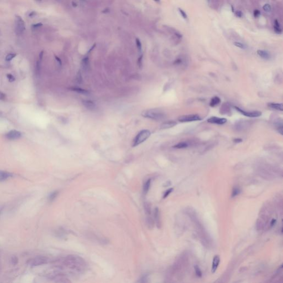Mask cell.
Here are the masks:
<instances>
[{
	"label": "cell",
	"instance_id": "6da1fadb",
	"mask_svg": "<svg viewBox=\"0 0 283 283\" xmlns=\"http://www.w3.org/2000/svg\"><path fill=\"white\" fill-rule=\"evenodd\" d=\"M62 267L69 269L71 272L82 273L86 267V263L81 257L77 256L70 255L66 257L62 261Z\"/></svg>",
	"mask_w": 283,
	"mask_h": 283
},
{
	"label": "cell",
	"instance_id": "7a4b0ae2",
	"mask_svg": "<svg viewBox=\"0 0 283 283\" xmlns=\"http://www.w3.org/2000/svg\"><path fill=\"white\" fill-rule=\"evenodd\" d=\"M145 118H148L154 120H161L165 117V113L157 109H152L144 111L142 113Z\"/></svg>",
	"mask_w": 283,
	"mask_h": 283
},
{
	"label": "cell",
	"instance_id": "3957f363",
	"mask_svg": "<svg viewBox=\"0 0 283 283\" xmlns=\"http://www.w3.org/2000/svg\"><path fill=\"white\" fill-rule=\"evenodd\" d=\"M151 132L147 129L142 130L136 136L133 142V147H136L138 145L145 141L151 136Z\"/></svg>",
	"mask_w": 283,
	"mask_h": 283
},
{
	"label": "cell",
	"instance_id": "277c9868",
	"mask_svg": "<svg viewBox=\"0 0 283 283\" xmlns=\"http://www.w3.org/2000/svg\"><path fill=\"white\" fill-rule=\"evenodd\" d=\"M48 261L49 259L46 257L38 256L28 260L27 263L29 266L34 267L46 264L48 263Z\"/></svg>",
	"mask_w": 283,
	"mask_h": 283
},
{
	"label": "cell",
	"instance_id": "5b68a950",
	"mask_svg": "<svg viewBox=\"0 0 283 283\" xmlns=\"http://www.w3.org/2000/svg\"><path fill=\"white\" fill-rule=\"evenodd\" d=\"M14 26L15 32L17 35L20 36L24 33L25 30V22L20 16H16Z\"/></svg>",
	"mask_w": 283,
	"mask_h": 283
},
{
	"label": "cell",
	"instance_id": "8992f818",
	"mask_svg": "<svg viewBox=\"0 0 283 283\" xmlns=\"http://www.w3.org/2000/svg\"><path fill=\"white\" fill-rule=\"evenodd\" d=\"M201 120V117L198 114H188V115H183L179 117L178 121L181 122H189L192 121H196Z\"/></svg>",
	"mask_w": 283,
	"mask_h": 283
},
{
	"label": "cell",
	"instance_id": "52a82bcc",
	"mask_svg": "<svg viewBox=\"0 0 283 283\" xmlns=\"http://www.w3.org/2000/svg\"><path fill=\"white\" fill-rule=\"evenodd\" d=\"M234 109H236L238 112H239L243 115L248 117H258L262 115V112L260 111H246L241 109V108L234 106Z\"/></svg>",
	"mask_w": 283,
	"mask_h": 283
},
{
	"label": "cell",
	"instance_id": "ba28073f",
	"mask_svg": "<svg viewBox=\"0 0 283 283\" xmlns=\"http://www.w3.org/2000/svg\"><path fill=\"white\" fill-rule=\"evenodd\" d=\"M21 136H22L21 132L15 129L11 130V131H9L6 135V138H7L9 140L17 139L21 138Z\"/></svg>",
	"mask_w": 283,
	"mask_h": 283
},
{
	"label": "cell",
	"instance_id": "9c48e42d",
	"mask_svg": "<svg viewBox=\"0 0 283 283\" xmlns=\"http://www.w3.org/2000/svg\"><path fill=\"white\" fill-rule=\"evenodd\" d=\"M227 120L226 118H218L217 117H211L210 118L207 120V122L210 123H214V124H217V125H223L227 122Z\"/></svg>",
	"mask_w": 283,
	"mask_h": 283
},
{
	"label": "cell",
	"instance_id": "30bf717a",
	"mask_svg": "<svg viewBox=\"0 0 283 283\" xmlns=\"http://www.w3.org/2000/svg\"><path fill=\"white\" fill-rule=\"evenodd\" d=\"M12 173L7 171L0 170V182H3L13 176Z\"/></svg>",
	"mask_w": 283,
	"mask_h": 283
},
{
	"label": "cell",
	"instance_id": "8fae6325",
	"mask_svg": "<svg viewBox=\"0 0 283 283\" xmlns=\"http://www.w3.org/2000/svg\"><path fill=\"white\" fill-rule=\"evenodd\" d=\"M177 125V123L174 121H168L164 123H163L160 126V129H168L172 128Z\"/></svg>",
	"mask_w": 283,
	"mask_h": 283
},
{
	"label": "cell",
	"instance_id": "7c38bea8",
	"mask_svg": "<svg viewBox=\"0 0 283 283\" xmlns=\"http://www.w3.org/2000/svg\"><path fill=\"white\" fill-rule=\"evenodd\" d=\"M220 263V258L219 256H215L213 259V262L212 264V268H211V272L212 273H214L216 270L217 269L219 264Z\"/></svg>",
	"mask_w": 283,
	"mask_h": 283
},
{
	"label": "cell",
	"instance_id": "4fadbf2b",
	"mask_svg": "<svg viewBox=\"0 0 283 283\" xmlns=\"http://www.w3.org/2000/svg\"><path fill=\"white\" fill-rule=\"evenodd\" d=\"M82 102L83 103L84 106L87 109L93 110L95 108V104L93 101L83 100Z\"/></svg>",
	"mask_w": 283,
	"mask_h": 283
},
{
	"label": "cell",
	"instance_id": "5bb4252c",
	"mask_svg": "<svg viewBox=\"0 0 283 283\" xmlns=\"http://www.w3.org/2000/svg\"><path fill=\"white\" fill-rule=\"evenodd\" d=\"M268 107L272 108V109L276 110H278L280 111H282L283 110V106H282V103H279L271 102V103H269L268 104Z\"/></svg>",
	"mask_w": 283,
	"mask_h": 283
},
{
	"label": "cell",
	"instance_id": "9a60e30c",
	"mask_svg": "<svg viewBox=\"0 0 283 283\" xmlns=\"http://www.w3.org/2000/svg\"><path fill=\"white\" fill-rule=\"evenodd\" d=\"M257 54H258L259 56L261 57L262 58L265 59V60H269L271 58V55L269 54L268 52H267L266 51L263 50H258L257 51Z\"/></svg>",
	"mask_w": 283,
	"mask_h": 283
},
{
	"label": "cell",
	"instance_id": "2e32d148",
	"mask_svg": "<svg viewBox=\"0 0 283 283\" xmlns=\"http://www.w3.org/2000/svg\"><path fill=\"white\" fill-rule=\"evenodd\" d=\"M154 218H155V222H156L157 227L159 228V227L161 225L160 213H159V209L157 207L155 208L154 211Z\"/></svg>",
	"mask_w": 283,
	"mask_h": 283
},
{
	"label": "cell",
	"instance_id": "e0dca14e",
	"mask_svg": "<svg viewBox=\"0 0 283 283\" xmlns=\"http://www.w3.org/2000/svg\"><path fill=\"white\" fill-rule=\"evenodd\" d=\"M220 112L222 114H227L230 112V107L227 103H224L221 107Z\"/></svg>",
	"mask_w": 283,
	"mask_h": 283
},
{
	"label": "cell",
	"instance_id": "ac0fdd59",
	"mask_svg": "<svg viewBox=\"0 0 283 283\" xmlns=\"http://www.w3.org/2000/svg\"><path fill=\"white\" fill-rule=\"evenodd\" d=\"M221 102V99L217 96H215L213 97L211 100L210 103V105L211 107H215Z\"/></svg>",
	"mask_w": 283,
	"mask_h": 283
},
{
	"label": "cell",
	"instance_id": "d6986e66",
	"mask_svg": "<svg viewBox=\"0 0 283 283\" xmlns=\"http://www.w3.org/2000/svg\"><path fill=\"white\" fill-rule=\"evenodd\" d=\"M146 224H147V226L149 229L152 230V228H153L154 221L153 220V218L149 216H148L147 219H146Z\"/></svg>",
	"mask_w": 283,
	"mask_h": 283
},
{
	"label": "cell",
	"instance_id": "ffe728a7",
	"mask_svg": "<svg viewBox=\"0 0 283 283\" xmlns=\"http://www.w3.org/2000/svg\"><path fill=\"white\" fill-rule=\"evenodd\" d=\"M189 147V143L186 142H182L173 146V148L176 149H183Z\"/></svg>",
	"mask_w": 283,
	"mask_h": 283
},
{
	"label": "cell",
	"instance_id": "44dd1931",
	"mask_svg": "<svg viewBox=\"0 0 283 283\" xmlns=\"http://www.w3.org/2000/svg\"><path fill=\"white\" fill-rule=\"evenodd\" d=\"M144 208L145 214L148 216H149L151 214L152 212V208H151V203L148 202H144Z\"/></svg>",
	"mask_w": 283,
	"mask_h": 283
},
{
	"label": "cell",
	"instance_id": "7402d4cb",
	"mask_svg": "<svg viewBox=\"0 0 283 283\" xmlns=\"http://www.w3.org/2000/svg\"><path fill=\"white\" fill-rule=\"evenodd\" d=\"M71 90L72 91H74L75 92H76V93H78L79 94H83V95H87L89 94L88 91L87 90H84V89H82L81 88H78V87H72L71 88Z\"/></svg>",
	"mask_w": 283,
	"mask_h": 283
},
{
	"label": "cell",
	"instance_id": "603a6c76",
	"mask_svg": "<svg viewBox=\"0 0 283 283\" xmlns=\"http://www.w3.org/2000/svg\"><path fill=\"white\" fill-rule=\"evenodd\" d=\"M151 179H149L147 181V182H146V183H145V184L144 185L143 193H144V195L147 194V192H148L149 188H150V186H151Z\"/></svg>",
	"mask_w": 283,
	"mask_h": 283
},
{
	"label": "cell",
	"instance_id": "cb8c5ba5",
	"mask_svg": "<svg viewBox=\"0 0 283 283\" xmlns=\"http://www.w3.org/2000/svg\"><path fill=\"white\" fill-rule=\"evenodd\" d=\"M58 193H59L58 191H54V192L51 193L48 196V200H49V201H50V202L54 201V200L56 199L57 196L58 195Z\"/></svg>",
	"mask_w": 283,
	"mask_h": 283
},
{
	"label": "cell",
	"instance_id": "d4e9b609",
	"mask_svg": "<svg viewBox=\"0 0 283 283\" xmlns=\"http://www.w3.org/2000/svg\"><path fill=\"white\" fill-rule=\"evenodd\" d=\"M247 126H248L247 123H246L245 122H242L237 123L235 127L237 128V129L241 130V129H243V127H247Z\"/></svg>",
	"mask_w": 283,
	"mask_h": 283
},
{
	"label": "cell",
	"instance_id": "484cf974",
	"mask_svg": "<svg viewBox=\"0 0 283 283\" xmlns=\"http://www.w3.org/2000/svg\"><path fill=\"white\" fill-rule=\"evenodd\" d=\"M10 262L12 265H16L18 263V259L16 256H12L10 258Z\"/></svg>",
	"mask_w": 283,
	"mask_h": 283
},
{
	"label": "cell",
	"instance_id": "4316f807",
	"mask_svg": "<svg viewBox=\"0 0 283 283\" xmlns=\"http://www.w3.org/2000/svg\"><path fill=\"white\" fill-rule=\"evenodd\" d=\"M234 45L235 46H236L238 48H241L242 49H245L247 48V46L245 45V44H244L240 42H234Z\"/></svg>",
	"mask_w": 283,
	"mask_h": 283
},
{
	"label": "cell",
	"instance_id": "83f0119b",
	"mask_svg": "<svg viewBox=\"0 0 283 283\" xmlns=\"http://www.w3.org/2000/svg\"><path fill=\"white\" fill-rule=\"evenodd\" d=\"M16 56V54L14 53H9L6 56L5 59L6 61H8V62L11 61V60L13 59Z\"/></svg>",
	"mask_w": 283,
	"mask_h": 283
},
{
	"label": "cell",
	"instance_id": "f1b7e54d",
	"mask_svg": "<svg viewBox=\"0 0 283 283\" xmlns=\"http://www.w3.org/2000/svg\"><path fill=\"white\" fill-rule=\"evenodd\" d=\"M88 59L87 57L82 60V66L85 69H87L88 66Z\"/></svg>",
	"mask_w": 283,
	"mask_h": 283
},
{
	"label": "cell",
	"instance_id": "f546056e",
	"mask_svg": "<svg viewBox=\"0 0 283 283\" xmlns=\"http://www.w3.org/2000/svg\"><path fill=\"white\" fill-rule=\"evenodd\" d=\"M136 46L137 47L138 50H139V52H141L142 51V43L141 40H140V39H138V38H136Z\"/></svg>",
	"mask_w": 283,
	"mask_h": 283
},
{
	"label": "cell",
	"instance_id": "4dcf8cb0",
	"mask_svg": "<svg viewBox=\"0 0 283 283\" xmlns=\"http://www.w3.org/2000/svg\"><path fill=\"white\" fill-rule=\"evenodd\" d=\"M195 273H196V275L199 276V277H201V276H202V273H201V271H200V268H199V266L198 265H195Z\"/></svg>",
	"mask_w": 283,
	"mask_h": 283
},
{
	"label": "cell",
	"instance_id": "1f68e13d",
	"mask_svg": "<svg viewBox=\"0 0 283 283\" xmlns=\"http://www.w3.org/2000/svg\"><path fill=\"white\" fill-rule=\"evenodd\" d=\"M263 10L266 12H270L271 11V6H270V5L269 4H265L263 6Z\"/></svg>",
	"mask_w": 283,
	"mask_h": 283
},
{
	"label": "cell",
	"instance_id": "d6a6232c",
	"mask_svg": "<svg viewBox=\"0 0 283 283\" xmlns=\"http://www.w3.org/2000/svg\"><path fill=\"white\" fill-rule=\"evenodd\" d=\"M179 11L180 12V14L182 15V16L184 18V19H186L187 18V16L186 14V13L184 12L183 9H182L181 8H179Z\"/></svg>",
	"mask_w": 283,
	"mask_h": 283
},
{
	"label": "cell",
	"instance_id": "836d02e7",
	"mask_svg": "<svg viewBox=\"0 0 283 283\" xmlns=\"http://www.w3.org/2000/svg\"><path fill=\"white\" fill-rule=\"evenodd\" d=\"M173 188H171V189H168V190L167 191L165 192V193H164V196H163V198H164V199L166 198L167 196H169V194H170V193H171V192H172V191H173Z\"/></svg>",
	"mask_w": 283,
	"mask_h": 283
},
{
	"label": "cell",
	"instance_id": "e575fe53",
	"mask_svg": "<svg viewBox=\"0 0 283 283\" xmlns=\"http://www.w3.org/2000/svg\"><path fill=\"white\" fill-rule=\"evenodd\" d=\"M240 190L237 189V188H235L233 190V192H232V196L234 197V196H236V195H238L240 193Z\"/></svg>",
	"mask_w": 283,
	"mask_h": 283
},
{
	"label": "cell",
	"instance_id": "d590c367",
	"mask_svg": "<svg viewBox=\"0 0 283 283\" xmlns=\"http://www.w3.org/2000/svg\"><path fill=\"white\" fill-rule=\"evenodd\" d=\"M182 63H183V60L181 58H178L176 60H175V61L174 62V64L176 65H181Z\"/></svg>",
	"mask_w": 283,
	"mask_h": 283
},
{
	"label": "cell",
	"instance_id": "8d00e7d4",
	"mask_svg": "<svg viewBox=\"0 0 283 283\" xmlns=\"http://www.w3.org/2000/svg\"><path fill=\"white\" fill-rule=\"evenodd\" d=\"M274 31L275 32H276V33H278V34H280V33H281V32H282V30H281V29L280 28V27H276V26H275V25H274Z\"/></svg>",
	"mask_w": 283,
	"mask_h": 283
},
{
	"label": "cell",
	"instance_id": "74e56055",
	"mask_svg": "<svg viewBox=\"0 0 283 283\" xmlns=\"http://www.w3.org/2000/svg\"><path fill=\"white\" fill-rule=\"evenodd\" d=\"M7 78L8 79V80L9 82H13L15 80V78L11 74H7Z\"/></svg>",
	"mask_w": 283,
	"mask_h": 283
},
{
	"label": "cell",
	"instance_id": "f35d334b",
	"mask_svg": "<svg viewBox=\"0 0 283 283\" xmlns=\"http://www.w3.org/2000/svg\"><path fill=\"white\" fill-rule=\"evenodd\" d=\"M42 25H43L42 23H36V24H33L32 25V28H34V29H37V28H38L40 27L41 26H42Z\"/></svg>",
	"mask_w": 283,
	"mask_h": 283
},
{
	"label": "cell",
	"instance_id": "ab89813d",
	"mask_svg": "<svg viewBox=\"0 0 283 283\" xmlns=\"http://www.w3.org/2000/svg\"><path fill=\"white\" fill-rule=\"evenodd\" d=\"M253 14H254V16L255 17H258L260 14V12L259 10H258V9H256V10L254 11Z\"/></svg>",
	"mask_w": 283,
	"mask_h": 283
},
{
	"label": "cell",
	"instance_id": "60d3db41",
	"mask_svg": "<svg viewBox=\"0 0 283 283\" xmlns=\"http://www.w3.org/2000/svg\"><path fill=\"white\" fill-rule=\"evenodd\" d=\"M235 14H236L237 16L239 18H241L243 16V13L241 11H237L236 12H235Z\"/></svg>",
	"mask_w": 283,
	"mask_h": 283
},
{
	"label": "cell",
	"instance_id": "b9f144b4",
	"mask_svg": "<svg viewBox=\"0 0 283 283\" xmlns=\"http://www.w3.org/2000/svg\"><path fill=\"white\" fill-rule=\"evenodd\" d=\"M233 142L236 143H239L242 142V139L241 138H235L233 139Z\"/></svg>",
	"mask_w": 283,
	"mask_h": 283
},
{
	"label": "cell",
	"instance_id": "7bdbcfd3",
	"mask_svg": "<svg viewBox=\"0 0 283 283\" xmlns=\"http://www.w3.org/2000/svg\"><path fill=\"white\" fill-rule=\"evenodd\" d=\"M55 59H56V60L57 61V62L59 64L61 65H62V61H61V60H60V59L59 58H58V56H55Z\"/></svg>",
	"mask_w": 283,
	"mask_h": 283
},
{
	"label": "cell",
	"instance_id": "ee69618b",
	"mask_svg": "<svg viewBox=\"0 0 283 283\" xmlns=\"http://www.w3.org/2000/svg\"><path fill=\"white\" fill-rule=\"evenodd\" d=\"M142 59H143V55H141V56L139 57V59H138V65L139 66L142 65Z\"/></svg>",
	"mask_w": 283,
	"mask_h": 283
},
{
	"label": "cell",
	"instance_id": "f6af8a7d",
	"mask_svg": "<svg viewBox=\"0 0 283 283\" xmlns=\"http://www.w3.org/2000/svg\"><path fill=\"white\" fill-rule=\"evenodd\" d=\"M5 98V95L1 93V92H0V99L4 100Z\"/></svg>",
	"mask_w": 283,
	"mask_h": 283
},
{
	"label": "cell",
	"instance_id": "bcb514c9",
	"mask_svg": "<svg viewBox=\"0 0 283 283\" xmlns=\"http://www.w3.org/2000/svg\"><path fill=\"white\" fill-rule=\"evenodd\" d=\"M274 23H275V25H274L275 26L278 27H280V24H279V22H278V21L277 20H275L274 21Z\"/></svg>",
	"mask_w": 283,
	"mask_h": 283
},
{
	"label": "cell",
	"instance_id": "7dc6e473",
	"mask_svg": "<svg viewBox=\"0 0 283 283\" xmlns=\"http://www.w3.org/2000/svg\"><path fill=\"white\" fill-rule=\"evenodd\" d=\"M275 222H276V220H275V219H273L272 221L271 222V226H274V224H275Z\"/></svg>",
	"mask_w": 283,
	"mask_h": 283
},
{
	"label": "cell",
	"instance_id": "c3c4849f",
	"mask_svg": "<svg viewBox=\"0 0 283 283\" xmlns=\"http://www.w3.org/2000/svg\"><path fill=\"white\" fill-rule=\"evenodd\" d=\"M109 11H110V9H108V8H106V9H105V10L103 11V12L105 13H108Z\"/></svg>",
	"mask_w": 283,
	"mask_h": 283
},
{
	"label": "cell",
	"instance_id": "681fc988",
	"mask_svg": "<svg viewBox=\"0 0 283 283\" xmlns=\"http://www.w3.org/2000/svg\"><path fill=\"white\" fill-rule=\"evenodd\" d=\"M35 14H36V13H35V12H34V13L32 12V13H31L29 14V17H32L33 16H34Z\"/></svg>",
	"mask_w": 283,
	"mask_h": 283
},
{
	"label": "cell",
	"instance_id": "f907efd6",
	"mask_svg": "<svg viewBox=\"0 0 283 283\" xmlns=\"http://www.w3.org/2000/svg\"><path fill=\"white\" fill-rule=\"evenodd\" d=\"M95 46H96V44H94V46H93V47H92V48H91V49H90V50H89V52H91V51H92V50H93L94 49V48L95 47Z\"/></svg>",
	"mask_w": 283,
	"mask_h": 283
},
{
	"label": "cell",
	"instance_id": "816d5d0a",
	"mask_svg": "<svg viewBox=\"0 0 283 283\" xmlns=\"http://www.w3.org/2000/svg\"><path fill=\"white\" fill-rule=\"evenodd\" d=\"M72 6H74V7H76V6H77V4H76V3L74 2H72Z\"/></svg>",
	"mask_w": 283,
	"mask_h": 283
},
{
	"label": "cell",
	"instance_id": "f5cc1de1",
	"mask_svg": "<svg viewBox=\"0 0 283 283\" xmlns=\"http://www.w3.org/2000/svg\"><path fill=\"white\" fill-rule=\"evenodd\" d=\"M154 1L157 2H160V0H154Z\"/></svg>",
	"mask_w": 283,
	"mask_h": 283
},
{
	"label": "cell",
	"instance_id": "db71d44e",
	"mask_svg": "<svg viewBox=\"0 0 283 283\" xmlns=\"http://www.w3.org/2000/svg\"><path fill=\"white\" fill-rule=\"evenodd\" d=\"M36 1H38V2H40V1H42V0H36Z\"/></svg>",
	"mask_w": 283,
	"mask_h": 283
},
{
	"label": "cell",
	"instance_id": "11a10c76",
	"mask_svg": "<svg viewBox=\"0 0 283 283\" xmlns=\"http://www.w3.org/2000/svg\"><path fill=\"white\" fill-rule=\"evenodd\" d=\"M81 1H84V0H81Z\"/></svg>",
	"mask_w": 283,
	"mask_h": 283
},
{
	"label": "cell",
	"instance_id": "9f6ffc18",
	"mask_svg": "<svg viewBox=\"0 0 283 283\" xmlns=\"http://www.w3.org/2000/svg\"><path fill=\"white\" fill-rule=\"evenodd\" d=\"M208 1H209V0H208Z\"/></svg>",
	"mask_w": 283,
	"mask_h": 283
}]
</instances>
